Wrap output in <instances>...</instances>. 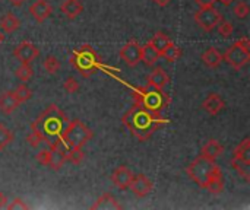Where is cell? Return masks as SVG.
Masks as SVG:
<instances>
[{"instance_id":"16","label":"cell","mask_w":250,"mask_h":210,"mask_svg":"<svg viewBox=\"0 0 250 210\" xmlns=\"http://www.w3.org/2000/svg\"><path fill=\"white\" fill-rule=\"evenodd\" d=\"M92 210H120L123 206L117 202V199L111 193H104L97 199V202L91 206Z\"/></svg>"},{"instance_id":"4","label":"cell","mask_w":250,"mask_h":210,"mask_svg":"<svg viewBox=\"0 0 250 210\" xmlns=\"http://www.w3.org/2000/svg\"><path fill=\"white\" fill-rule=\"evenodd\" d=\"M92 130L85 123L78 118H73L64 126L60 139L69 148H83L92 139Z\"/></svg>"},{"instance_id":"28","label":"cell","mask_w":250,"mask_h":210,"mask_svg":"<svg viewBox=\"0 0 250 210\" xmlns=\"http://www.w3.org/2000/svg\"><path fill=\"white\" fill-rule=\"evenodd\" d=\"M85 158V153L82 151V148H67L66 151V161L75 164V165H79Z\"/></svg>"},{"instance_id":"43","label":"cell","mask_w":250,"mask_h":210,"mask_svg":"<svg viewBox=\"0 0 250 210\" xmlns=\"http://www.w3.org/2000/svg\"><path fill=\"white\" fill-rule=\"evenodd\" d=\"M9 1H10L13 6L19 7V6H22V4H23V1H25V0H9Z\"/></svg>"},{"instance_id":"32","label":"cell","mask_w":250,"mask_h":210,"mask_svg":"<svg viewBox=\"0 0 250 210\" xmlns=\"http://www.w3.org/2000/svg\"><path fill=\"white\" fill-rule=\"evenodd\" d=\"M217 28H218L220 35H221V37H224V38H230V37L233 35V32H234V25H233L230 20H224V19H221V20H220V23L217 25Z\"/></svg>"},{"instance_id":"18","label":"cell","mask_w":250,"mask_h":210,"mask_svg":"<svg viewBox=\"0 0 250 210\" xmlns=\"http://www.w3.org/2000/svg\"><path fill=\"white\" fill-rule=\"evenodd\" d=\"M160 53L152 47V44L148 41L145 45H141V61L145 63V66H154L160 60Z\"/></svg>"},{"instance_id":"14","label":"cell","mask_w":250,"mask_h":210,"mask_svg":"<svg viewBox=\"0 0 250 210\" xmlns=\"http://www.w3.org/2000/svg\"><path fill=\"white\" fill-rule=\"evenodd\" d=\"M226 107V102L224 99L218 95V94H209L204 102H202V108L209 114V115H217L220 114Z\"/></svg>"},{"instance_id":"29","label":"cell","mask_w":250,"mask_h":210,"mask_svg":"<svg viewBox=\"0 0 250 210\" xmlns=\"http://www.w3.org/2000/svg\"><path fill=\"white\" fill-rule=\"evenodd\" d=\"M12 142H13V133L3 123H0V151H4Z\"/></svg>"},{"instance_id":"1","label":"cell","mask_w":250,"mask_h":210,"mask_svg":"<svg viewBox=\"0 0 250 210\" xmlns=\"http://www.w3.org/2000/svg\"><path fill=\"white\" fill-rule=\"evenodd\" d=\"M122 121L139 142H146L160 127L167 124V120H163L160 113L151 111L138 102L122 117Z\"/></svg>"},{"instance_id":"3","label":"cell","mask_w":250,"mask_h":210,"mask_svg":"<svg viewBox=\"0 0 250 210\" xmlns=\"http://www.w3.org/2000/svg\"><path fill=\"white\" fill-rule=\"evenodd\" d=\"M133 99L135 102L155 113H161V110L170 102V98L164 92V89H158L149 85L136 88L133 91Z\"/></svg>"},{"instance_id":"24","label":"cell","mask_w":250,"mask_h":210,"mask_svg":"<svg viewBox=\"0 0 250 210\" xmlns=\"http://www.w3.org/2000/svg\"><path fill=\"white\" fill-rule=\"evenodd\" d=\"M233 168L236 170V172L243 177L246 181H250V161H245V159H239V158H233L231 161Z\"/></svg>"},{"instance_id":"9","label":"cell","mask_w":250,"mask_h":210,"mask_svg":"<svg viewBox=\"0 0 250 210\" xmlns=\"http://www.w3.org/2000/svg\"><path fill=\"white\" fill-rule=\"evenodd\" d=\"M13 56L23 64H31L38 56H40V50L37 48V45H34L29 41H22L21 44H18L13 50Z\"/></svg>"},{"instance_id":"22","label":"cell","mask_w":250,"mask_h":210,"mask_svg":"<svg viewBox=\"0 0 250 210\" xmlns=\"http://www.w3.org/2000/svg\"><path fill=\"white\" fill-rule=\"evenodd\" d=\"M201 58H202V61H204L208 67L215 69V67H218V66L221 64V61H223V54H221L217 48L211 47V48H208V50L202 54Z\"/></svg>"},{"instance_id":"20","label":"cell","mask_w":250,"mask_h":210,"mask_svg":"<svg viewBox=\"0 0 250 210\" xmlns=\"http://www.w3.org/2000/svg\"><path fill=\"white\" fill-rule=\"evenodd\" d=\"M205 190H208L211 194H221L223 191H224V177H223V172H221V170L220 171H217L209 180H208V183L205 184V187H204Z\"/></svg>"},{"instance_id":"44","label":"cell","mask_w":250,"mask_h":210,"mask_svg":"<svg viewBox=\"0 0 250 210\" xmlns=\"http://www.w3.org/2000/svg\"><path fill=\"white\" fill-rule=\"evenodd\" d=\"M217 1H220V3H221L223 6H226V7H227V6H230V4H231V3H233L234 0H217Z\"/></svg>"},{"instance_id":"5","label":"cell","mask_w":250,"mask_h":210,"mask_svg":"<svg viewBox=\"0 0 250 210\" xmlns=\"http://www.w3.org/2000/svg\"><path fill=\"white\" fill-rule=\"evenodd\" d=\"M70 63L83 77L91 76L97 69L101 67L100 56L91 45H82L81 48L73 51Z\"/></svg>"},{"instance_id":"34","label":"cell","mask_w":250,"mask_h":210,"mask_svg":"<svg viewBox=\"0 0 250 210\" xmlns=\"http://www.w3.org/2000/svg\"><path fill=\"white\" fill-rule=\"evenodd\" d=\"M233 12H234V15H236V18H237V19H245V18H248V16H249L250 9L246 1H239V3L234 6Z\"/></svg>"},{"instance_id":"27","label":"cell","mask_w":250,"mask_h":210,"mask_svg":"<svg viewBox=\"0 0 250 210\" xmlns=\"http://www.w3.org/2000/svg\"><path fill=\"white\" fill-rule=\"evenodd\" d=\"M233 158H239V159L250 161V139L249 137L243 139V140L239 143V146H236Z\"/></svg>"},{"instance_id":"12","label":"cell","mask_w":250,"mask_h":210,"mask_svg":"<svg viewBox=\"0 0 250 210\" xmlns=\"http://www.w3.org/2000/svg\"><path fill=\"white\" fill-rule=\"evenodd\" d=\"M133 178V172L126 167V165H122V167H117L113 174H111V181L113 184L120 189V190H127L129 189V184Z\"/></svg>"},{"instance_id":"26","label":"cell","mask_w":250,"mask_h":210,"mask_svg":"<svg viewBox=\"0 0 250 210\" xmlns=\"http://www.w3.org/2000/svg\"><path fill=\"white\" fill-rule=\"evenodd\" d=\"M149 42H151L152 47L161 54V51L171 42V39H170V37H168L167 34H164V32H157V34L151 38Z\"/></svg>"},{"instance_id":"25","label":"cell","mask_w":250,"mask_h":210,"mask_svg":"<svg viewBox=\"0 0 250 210\" xmlns=\"http://www.w3.org/2000/svg\"><path fill=\"white\" fill-rule=\"evenodd\" d=\"M161 57H164L167 61H176V60H179L180 57H182V48H179L173 41L161 51V54H160Z\"/></svg>"},{"instance_id":"13","label":"cell","mask_w":250,"mask_h":210,"mask_svg":"<svg viewBox=\"0 0 250 210\" xmlns=\"http://www.w3.org/2000/svg\"><path fill=\"white\" fill-rule=\"evenodd\" d=\"M51 12H53V7H51V4L47 1V0H37V1H34L32 4H31V7H29V13L34 16V19L37 20V22H44L50 15H51Z\"/></svg>"},{"instance_id":"45","label":"cell","mask_w":250,"mask_h":210,"mask_svg":"<svg viewBox=\"0 0 250 210\" xmlns=\"http://www.w3.org/2000/svg\"><path fill=\"white\" fill-rule=\"evenodd\" d=\"M4 42V32L0 29V44H3Z\"/></svg>"},{"instance_id":"30","label":"cell","mask_w":250,"mask_h":210,"mask_svg":"<svg viewBox=\"0 0 250 210\" xmlns=\"http://www.w3.org/2000/svg\"><path fill=\"white\" fill-rule=\"evenodd\" d=\"M13 95H15V98L18 99V102L22 104V102H26V101L32 96V91H31L25 83H21V85L13 91Z\"/></svg>"},{"instance_id":"11","label":"cell","mask_w":250,"mask_h":210,"mask_svg":"<svg viewBox=\"0 0 250 210\" xmlns=\"http://www.w3.org/2000/svg\"><path fill=\"white\" fill-rule=\"evenodd\" d=\"M129 190L138 197H146L152 191V183L144 174H138V175H133L129 184Z\"/></svg>"},{"instance_id":"31","label":"cell","mask_w":250,"mask_h":210,"mask_svg":"<svg viewBox=\"0 0 250 210\" xmlns=\"http://www.w3.org/2000/svg\"><path fill=\"white\" fill-rule=\"evenodd\" d=\"M15 75H16V77H18L19 80L28 82V80L34 76V69L31 67V64H23V63H22V64L16 69Z\"/></svg>"},{"instance_id":"33","label":"cell","mask_w":250,"mask_h":210,"mask_svg":"<svg viewBox=\"0 0 250 210\" xmlns=\"http://www.w3.org/2000/svg\"><path fill=\"white\" fill-rule=\"evenodd\" d=\"M44 69H45L47 73L56 75V73L59 72V69H60V63H59V60H57L54 56H48V57L44 60Z\"/></svg>"},{"instance_id":"41","label":"cell","mask_w":250,"mask_h":210,"mask_svg":"<svg viewBox=\"0 0 250 210\" xmlns=\"http://www.w3.org/2000/svg\"><path fill=\"white\" fill-rule=\"evenodd\" d=\"M6 205H7V196L0 191V209L1 208H6Z\"/></svg>"},{"instance_id":"8","label":"cell","mask_w":250,"mask_h":210,"mask_svg":"<svg viewBox=\"0 0 250 210\" xmlns=\"http://www.w3.org/2000/svg\"><path fill=\"white\" fill-rule=\"evenodd\" d=\"M250 60V51L248 48L240 47L237 42H234L224 54H223V61H227L233 69L239 70L243 66H246Z\"/></svg>"},{"instance_id":"21","label":"cell","mask_w":250,"mask_h":210,"mask_svg":"<svg viewBox=\"0 0 250 210\" xmlns=\"http://www.w3.org/2000/svg\"><path fill=\"white\" fill-rule=\"evenodd\" d=\"M60 10L69 18V19H75L76 16H79L83 10V6L79 0H66L63 1V4L60 6Z\"/></svg>"},{"instance_id":"17","label":"cell","mask_w":250,"mask_h":210,"mask_svg":"<svg viewBox=\"0 0 250 210\" xmlns=\"http://www.w3.org/2000/svg\"><path fill=\"white\" fill-rule=\"evenodd\" d=\"M18 107H19V102L15 98L13 91H4V92L0 94V111L4 115L12 114Z\"/></svg>"},{"instance_id":"10","label":"cell","mask_w":250,"mask_h":210,"mask_svg":"<svg viewBox=\"0 0 250 210\" xmlns=\"http://www.w3.org/2000/svg\"><path fill=\"white\" fill-rule=\"evenodd\" d=\"M120 57L127 66L135 67L141 61V45H139V42L136 39L127 41L120 50Z\"/></svg>"},{"instance_id":"39","label":"cell","mask_w":250,"mask_h":210,"mask_svg":"<svg viewBox=\"0 0 250 210\" xmlns=\"http://www.w3.org/2000/svg\"><path fill=\"white\" fill-rule=\"evenodd\" d=\"M195 1L201 9H208V7H214L217 0H195Z\"/></svg>"},{"instance_id":"35","label":"cell","mask_w":250,"mask_h":210,"mask_svg":"<svg viewBox=\"0 0 250 210\" xmlns=\"http://www.w3.org/2000/svg\"><path fill=\"white\" fill-rule=\"evenodd\" d=\"M63 89L67 92V94H75V92H78L79 91V83H78V80L75 79V77H67L64 82H63Z\"/></svg>"},{"instance_id":"23","label":"cell","mask_w":250,"mask_h":210,"mask_svg":"<svg viewBox=\"0 0 250 210\" xmlns=\"http://www.w3.org/2000/svg\"><path fill=\"white\" fill-rule=\"evenodd\" d=\"M21 26V20L13 15V13H6L1 19H0V29L4 34H12L16 29H19Z\"/></svg>"},{"instance_id":"7","label":"cell","mask_w":250,"mask_h":210,"mask_svg":"<svg viewBox=\"0 0 250 210\" xmlns=\"http://www.w3.org/2000/svg\"><path fill=\"white\" fill-rule=\"evenodd\" d=\"M223 19L221 13L215 9V7H208V9H199L195 13V22L198 23V26L205 31V32H211L217 28V25L220 23V20Z\"/></svg>"},{"instance_id":"40","label":"cell","mask_w":250,"mask_h":210,"mask_svg":"<svg viewBox=\"0 0 250 210\" xmlns=\"http://www.w3.org/2000/svg\"><path fill=\"white\" fill-rule=\"evenodd\" d=\"M240 47H243V48H248L249 50L250 48V41H249V38L248 37H243V38H240V39H237L236 41Z\"/></svg>"},{"instance_id":"15","label":"cell","mask_w":250,"mask_h":210,"mask_svg":"<svg viewBox=\"0 0 250 210\" xmlns=\"http://www.w3.org/2000/svg\"><path fill=\"white\" fill-rule=\"evenodd\" d=\"M168 83H170V77H168L167 72L163 67H155L149 73L148 80H146V85L158 88V89H164Z\"/></svg>"},{"instance_id":"19","label":"cell","mask_w":250,"mask_h":210,"mask_svg":"<svg viewBox=\"0 0 250 210\" xmlns=\"http://www.w3.org/2000/svg\"><path fill=\"white\" fill-rule=\"evenodd\" d=\"M223 153H224V146H223L218 140L209 139V140L204 145L202 153H201V155L208 156V158H211V159H217V158L223 156Z\"/></svg>"},{"instance_id":"36","label":"cell","mask_w":250,"mask_h":210,"mask_svg":"<svg viewBox=\"0 0 250 210\" xmlns=\"http://www.w3.org/2000/svg\"><path fill=\"white\" fill-rule=\"evenodd\" d=\"M6 209L9 210H28L29 209V205H26L22 199H15L12 200L10 205H6Z\"/></svg>"},{"instance_id":"6","label":"cell","mask_w":250,"mask_h":210,"mask_svg":"<svg viewBox=\"0 0 250 210\" xmlns=\"http://www.w3.org/2000/svg\"><path fill=\"white\" fill-rule=\"evenodd\" d=\"M217 171H220V167L215 164V159H211L204 155H199L186 170L188 175L202 189Z\"/></svg>"},{"instance_id":"42","label":"cell","mask_w":250,"mask_h":210,"mask_svg":"<svg viewBox=\"0 0 250 210\" xmlns=\"http://www.w3.org/2000/svg\"><path fill=\"white\" fill-rule=\"evenodd\" d=\"M155 4H158V6H161V7H166V6H168L170 3H171V0H152Z\"/></svg>"},{"instance_id":"38","label":"cell","mask_w":250,"mask_h":210,"mask_svg":"<svg viewBox=\"0 0 250 210\" xmlns=\"http://www.w3.org/2000/svg\"><path fill=\"white\" fill-rule=\"evenodd\" d=\"M26 142H28V145H29V146H32V148H37V146H40V143H41L40 137H38V136H35L34 133H31V134H28V136H26Z\"/></svg>"},{"instance_id":"2","label":"cell","mask_w":250,"mask_h":210,"mask_svg":"<svg viewBox=\"0 0 250 210\" xmlns=\"http://www.w3.org/2000/svg\"><path fill=\"white\" fill-rule=\"evenodd\" d=\"M67 121V115L56 104H51L35 118V121H32L31 130L41 142L51 148L57 140H60V134Z\"/></svg>"},{"instance_id":"37","label":"cell","mask_w":250,"mask_h":210,"mask_svg":"<svg viewBox=\"0 0 250 210\" xmlns=\"http://www.w3.org/2000/svg\"><path fill=\"white\" fill-rule=\"evenodd\" d=\"M35 159L41 164V165H44V167H47V164H48V159H50V149H44V151H40L38 153H37V156H35Z\"/></svg>"}]
</instances>
